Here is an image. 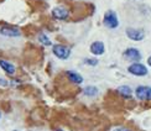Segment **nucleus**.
I'll list each match as a JSON object with an SVG mask.
<instances>
[{"instance_id": "nucleus-15", "label": "nucleus", "mask_w": 151, "mask_h": 131, "mask_svg": "<svg viewBox=\"0 0 151 131\" xmlns=\"http://www.w3.org/2000/svg\"><path fill=\"white\" fill-rule=\"evenodd\" d=\"M84 63L88 64V66L94 67V66H97V64H98V61H97L96 58H86V59H84Z\"/></svg>"}, {"instance_id": "nucleus-21", "label": "nucleus", "mask_w": 151, "mask_h": 131, "mask_svg": "<svg viewBox=\"0 0 151 131\" xmlns=\"http://www.w3.org/2000/svg\"><path fill=\"white\" fill-rule=\"evenodd\" d=\"M15 131H16V130H15Z\"/></svg>"}, {"instance_id": "nucleus-17", "label": "nucleus", "mask_w": 151, "mask_h": 131, "mask_svg": "<svg viewBox=\"0 0 151 131\" xmlns=\"http://www.w3.org/2000/svg\"><path fill=\"white\" fill-rule=\"evenodd\" d=\"M114 131H131L129 129H125V127H119V129H115Z\"/></svg>"}, {"instance_id": "nucleus-8", "label": "nucleus", "mask_w": 151, "mask_h": 131, "mask_svg": "<svg viewBox=\"0 0 151 131\" xmlns=\"http://www.w3.org/2000/svg\"><path fill=\"white\" fill-rule=\"evenodd\" d=\"M52 16L56 20H67L68 16H70V12L63 6H56L52 10Z\"/></svg>"}, {"instance_id": "nucleus-9", "label": "nucleus", "mask_w": 151, "mask_h": 131, "mask_svg": "<svg viewBox=\"0 0 151 131\" xmlns=\"http://www.w3.org/2000/svg\"><path fill=\"white\" fill-rule=\"evenodd\" d=\"M91 53L94 54V56H102L104 52H105V46H104V43L102 41H96V42H93L91 47Z\"/></svg>"}, {"instance_id": "nucleus-5", "label": "nucleus", "mask_w": 151, "mask_h": 131, "mask_svg": "<svg viewBox=\"0 0 151 131\" xmlns=\"http://www.w3.org/2000/svg\"><path fill=\"white\" fill-rule=\"evenodd\" d=\"M124 58L128 59L130 62H139L141 59V53L137 48H134V47H130V48H127L123 53Z\"/></svg>"}, {"instance_id": "nucleus-2", "label": "nucleus", "mask_w": 151, "mask_h": 131, "mask_svg": "<svg viewBox=\"0 0 151 131\" xmlns=\"http://www.w3.org/2000/svg\"><path fill=\"white\" fill-rule=\"evenodd\" d=\"M128 72L133 76H136V77H144L147 74V68L146 66H144L142 63H139V62H134L133 64H130L128 67Z\"/></svg>"}, {"instance_id": "nucleus-3", "label": "nucleus", "mask_w": 151, "mask_h": 131, "mask_svg": "<svg viewBox=\"0 0 151 131\" xmlns=\"http://www.w3.org/2000/svg\"><path fill=\"white\" fill-rule=\"evenodd\" d=\"M52 52L60 59H67L71 56V48L65 45H55L52 47Z\"/></svg>"}, {"instance_id": "nucleus-12", "label": "nucleus", "mask_w": 151, "mask_h": 131, "mask_svg": "<svg viewBox=\"0 0 151 131\" xmlns=\"http://www.w3.org/2000/svg\"><path fill=\"white\" fill-rule=\"evenodd\" d=\"M116 92H118L123 98H125V99H129V98H131V95H133V90H131V88H130V87H128V85H122V87H119Z\"/></svg>"}, {"instance_id": "nucleus-4", "label": "nucleus", "mask_w": 151, "mask_h": 131, "mask_svg": "<svg viewBox=\"0 0 151 131\" xmlns=\"http://www.w3.org/2000/svg\"><path fill=\"white\" fill-rule=\"evenodd\" d=\"M135 95L139 100H142V102L151 100V87H147V85L137 87L135 90Z\"/></svg>"}, {"instance_id": "nucleus-1", "label": "nucleus", "mask_w": 151, "mask_h": 131, "mask_svg": "<svg viewBox=\"0 0 151 131\" xmlns=\"http://www.w3.org/2000/svg\"><path fill=\"white\" fill-rule=\"evenodd\" d=\"M103 24L105 27H108L110 30H114L119 26V19H118V15L115 11L113 10H108L104 14V17H103Z\"/></svg>"}, {"instance_id": "nucleus-18", "label": "nucleus", "mask_w": 151, "mask_h": 131, "mask_svg": "<svg viewBox=\"0 0 151 131\" xmlns=\"http://www.w3.org/2000/svg\"><path fill=\"white\" fill-rule=\"evenodd\" d=\"M147 64H149V66L151 67V56H150V57L147 58Z\"/></svg>"}, {"instance_id": "nucleus-13", "label": "nucleus", "mask_w": 151, "mask_h": 131, "mask_svg": "<svg viewBox=\"0 0 151 131\" xmlns=\"http://www.w3.org/2000/svg\"><path fill=\"white\" fill-rule=\"evenodd\" d=\"M97 92H98V89L96 88V87L89 85V87H86L84 94H86L87 97H96V95H97Z\"/></svg>"}, {"instance_id": "nucleus-6", "label": "nucleus", "mask_w": 151, "mask_h": 131, "mask_svg": "<svg viewBox=\"0 0 151 131\" xmlns=\"http://www.w3.org/2000/svg\"><path fill=\"white\" fill-rule=\"evenodd\" d=\"M127 36L133 41H141L145 37V32L140 29H134V27H128L127 29Z\"/></svg>"}, {"instance_id": "nucleus-19", "label": "nucleus", "mask_w": 151, "mask_h": 131, "mask_svg": "<svg viewBox=\"0 0 151 131\" xmlns=\"http://www.w3.org/2000/svg\"><path fill=\"white\" fill-rule=\"evenodd\" d=\"M57 131H63V130H57Z\"/></svg>"}, {"instance_id": "nucleus-10", "label": "nucleus", "mask_w": 151, "mask_h": 131, "mask_svg": "<svg viewBox=\"0 0 151 131\" xmlns=\"http://www.w3.org/2000/svg\"><path fill=\"white\" fill-rule=\"evenodd\" d=\"M0 67H1V69H3L6 74H9V76H14L15 72H16L15 66H14V64H11L10 62H8V61L0 59Z\"/></svg>"}, {"instance_id": "nucleus-11", "label": "nucleus", "mask_w": 151, "mask_h": 131, "mask_svg": "<svg viewBox=\"0 0 151 131\" xmlns=\"http://www.w3.org/2000/svg\"><path fill=\"white\" fill-rule=\"evenodd\" d=\"M66 76H67L68 80H70V82H72V83L81 84L82 82H83V77H82L79 73L74 72V71H67V72H66Z\"/></svg>"}, {"instance_id": "nucleus-7", "label": "nucleus", "mask_w": 151, "mask_h": 131, "mask_svg": "<svg viewBox=\"0 0 151 131\" xmlns=\"http://www.w3.org/2000/svg\"><path fill=\"white\" fill-rule=\"evenodd\" d=\"M0 35L6 37H19L21 35V31L15 26H3L0 27Z\"/></svg>"}, {"instance_id": "nucleus-14", "label": "nucleus", "mask_w": 151, "mask_h": 131, "mask_svg": "<svg viewBox=\"0 0 151 131\" xmlns=\"http://www.w3.org/2000/svg\"><path fill=\"white\" fill-rule=\"evenodd\" d=\"M39 41L42 43V45H45V46H51V45H52L51 40H50L45 34H40V35H39Z\"/></svg>"}, {"instance_id": "nucleus-16", "label": "nucleus", "mask_w": 151, "mask_h": 131, "mask_svg": "<svg viewBox=\"0 0 151 131\" xmlns=\"http://www.w3.org/2000/svg\"><path fill=\"white\" fill-rule=\"evenodd\" d=\"M0 85L6 87V85H8V82H6V80H4V79H0Z\"/></svg>"}, {"instance_id": "nucleus-20", "label": "nucleus", "mask_w": 151, "mask_h": 131, "mask_svg": "<svg viewBox=\"0 0 151 131\" xmlns=\"http://www.w3.org/2000/svg\"><path fill=\"white\" fill-rule=\"evenodd\" d=\"M0 116H1V114H0Z\"/></svg>"}]
</instances>
